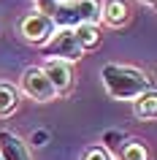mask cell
Masks as SVG:
<instances>
[{
	"label": "cell",
	"mask_w": 157,
	"mask_h": 160,
	"mask_svg": "<svg viewBox=\"0 0 157 160\" xmlns=\"http://www.w3.org/2000/svg\"><path fill=\"white\" fill-rule=\"evenodd\" d=\"M100 79H103L106 92L114 101H135L138 95L155 90L152 79L144 71H138V68H133V65H119V62L103 65L100 68Z\"/></svg>",
	"instance_id": "6da1fadb"
},
{
	"label": "cell",
	"mask_w": 157,
	"mask_h": 160,
	"mask_svg": "<svg viewBox=\"0 0 157 160\" xmlns=\"http://www.w3.org/2000/svg\"><path fill=\"white\" fill-rule=\"evenodd\" d=\"M54 27H79V25H98L100 22V0H68L60 3L52 14Z\"/></svg>",
	"instance_id": "7a4b0ae2"
},
{
	"label": "cell",
	"mask_w": 157,
	"mask_h": 160,
	"mask_svg": "<svg viewBox=\"0 0 157 160\" xmlns=\"http://www.w3.org/2000/svg\"><path fill=\"white\" fill-rule=\"evenodd\" d=\"M41 52H43V57L60 60V62H68V65L76 62V60L84 54L81 46H79V41H76V33L71 27H57L54 35L41 46Z\"/></svg>",
	"instance_id": "3957f363"
},
{
	"label": "cell",
	"mask_w": 157,
	"mask_h": 160,
	"mask_svg": "<svg viewBox=\"0 0 157 160\" xmlns=\"http://www.w3.org/2000/svg\"><path fill=\"white\" fill-rule=\"evenodd\" d=\"M19 30H22V35H25L27 43H38V46H43V43L54 35V30H57V27H54L52 17H46L43 11H35V14H30V17L22 19Z\"/></svg>",
	"instance_id": "277c9868"
},
{
	"label": "cell",
	"mask_w": 157,
	"mask_h": 160,
	"mask_svg": "<svg viewBox=\"0 0 157 160\" xmlns=\"http://www.w3.org/2000/svg\"><path fill=\"white\" fill-rule=\"evenodd\" d=\"M19 87H22V92H25L27 98H33V101H54V90H52L49 79L43 76V71L38 65L25 68V73L19 79Z\"/></svg>",
	"instance_id": "5b68a950"
},
{
	"label": "cell",
	"mask_w": 157,
	"mask_h": 160,
	"mask_svg": "<svg viewBox=\"0 0 157 160\" xmlns=\"http://www.w3.org/2000/svg\"><path fill=\"white\" fill-rule=\"evenodd\" d=\"M41 71H43V76L49 79V84H52V90H54V95L68 92V90L73 87V71H71V65H68V62H60V60H46Z\"/></svg>",
	"instance_id": "8992f818"
},
{
	"label": "cell",
	"mask_w": 157,
	"mask_h": 160,
	"mask_svg": "<svg viewBox=\"0 0 157 160\" xmlns=\"http://www.w3.org/2000/svg\"><path fill=\"white\" fill-rule=\"evenodd\" d=\"M0 160H33L27 144L11 130H0Z\"/></svg>",
	"instance_id": "52a82bcc"
},
{
	"label": "cell",
	"mask_w": 157,
	"mask_h": 160,
	"mask_svg": "<svg viewBox=\"0 0 157 160\" xmlns=\"http://www.w3.org/2000/svg\"><path fill=\"white\" fill-rule=\"evenodd\" d=\"M100 19L108 22L111 27H122L130 19V8L125 0H106V3H100Z\"/></svg>",
	"instance_id": "ba28073f"
},
{
	"label": "cell",
	"mask_w": 157,
	"mask_h": 160,
	"mask_svg": "<svg viewBox=\"0 0 157 160\" xmlns=\"http://www.w3.org/2000/svg\"><path fill=\"white\" fill-rule=\"evenodd\" d=\"M19 106V90L8 82H0V117L14 114Z\"/></svg>",
	"instance_id": "9c48e42d"
},
{
	"label": "cell",
	"mask_w": 157,
	"mask_h": 160,
	"mask_svg": "<svg viewBox=\"0 0 157 160\" xmlns=\"http://www.w3.org/2000/svg\"><path fill=\"white\" fill-rule=\"evenodd\" d=\"M133 111H135V117H141V119H155L157 117V95H155V90L138 95Z\"/></svg>",
	"instance_id": "30bf717a"
},
{
	"label": "cell",
	"mask_w": 157,
	"mask_h": 160,
	"mask_svg": "<svg viewBox=\"0 0 157 160\" xmlns=\"http://www.w3.org/2000/svg\"><path fill=\"white\" fill-rule=\"evenodd\" d=\"M73 33H76V41H79V46H81V52L98 46V41H100L98 25H79V27H73Z\"/></svg>",
	"instance_id": "8fae6325"
},
{
	"label": "cell",
	"mask_w": 157,
	"mask_h": 160,
	"mask_svg": "<svg viewBox=\"0 0 157 160\" xmlns=\"http://www.w3.org/2000/svg\"><path fill=\"white\" fill-rule=\"evenodd\" d=\"M119 158L122 160H149V152L141 141H127L122 147V152H119Z\"/></svg>",
	"instance_id": "7c38bea8"
},
{
	"label": "cell",
	"mask_w": 157,
	"mask_h": 160,
	"mask_svg": "<svg viewBox=\"0 0 157 160\" xmlns=\"http://www.w3.org/2000/svg\"><path fill=\"white\" fill-rule=\"evenodd\" d=\"M81 160H114V158H111V152H108L106 147L95 144V147H90V149H84Z\"/></svg>",
	"instance_id": "4fadbf2b"
},
{
	"label": "cell",
	"mask_w": 157,
	"mask_h": 160,
	"mask_svg": "<svg viewBox=\"0 0 157 160\" xmlns=\"http://www.w3.org/2000/svg\"><path fill=\"white\" fill-rule=\"evenodd\" d=\"M141 3H146V6H155L157 0H141Z\"/></svg>",
	"instance_id": "5bb4252c"
},
{
	"label": "cell",
	"mask_w": 157,
	"mask_h": 160,
	"mask_svg": "<svg viewBox=\"0 0 157 160\" xmlns=\"http://www.w3.org/2000/svg\"><path fill=\"white\" fill-rule=\"evenodd\" d=\"M49 3H57V6H60V3H68V0H49Z\"/></svg>",
	"instance_id": "9a60e30c"
}]
</instances>
